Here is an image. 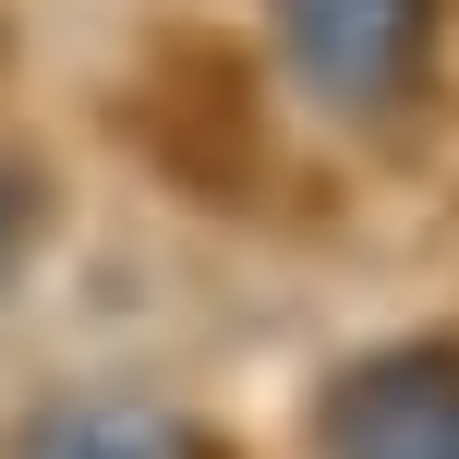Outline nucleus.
Wrapping results in <instances>:
<instances>
[{
    "instance_id": "nucleus-1",
    "label": "nucleus",
    "mask_w": 459,
    "mask_h": 459,
    "mask_svg": "<svg viewBox=\"0 0 459 459\" xmlns=\"http://www.w3.org/2000/svg\"><path fill=\"white\" fill-rule=\"evenodd\" d=\"M37 459H194V447L158 436V423H134V411H85V423H48Z\"/></svg>"
}]
</instances>
